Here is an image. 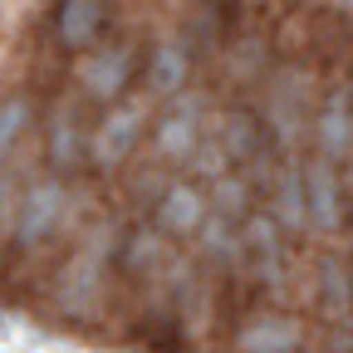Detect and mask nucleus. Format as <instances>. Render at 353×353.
Here are the masks:
<instances>
[{"instance_id":"obj_7","label":"nucleus","mask_w":353,"mask_h":353,"mask_svg":"<svg viewBox=\"0 0 353 353\" xmlns=\"http://www.w3.org/2000/svg\"><path fill=\"white\" fill-rule=\"evenodd\" d=\"M143 128H148L143 103H113V108L94 123V132H88V162H94L99 172H118L132 152H138Z\"/></svg>"},{"instance_id":"obj_10","label":"nucleus","mask_w":353,"mask_h":353,"mask_svg":"<svg viewBox=\"0 0 353 353\" xmlns=\"http://www.w3.org/2000/svg\"><path fill=\"white\" fill-rule=\"evenodd\" d=\"M206 216H211V201L196 182H167V192L152 206V226L172 241H192Z\"/></svg>"},{"instance_id":"obj_21","label":"nucleus","mask_w":353,"mask_h":353,"mask_svg":"<svg viewBox=\"0 0 353 353\" xmlns=\"http://www.w3.org/2000/svg\"><path fill=\"white\" fill-rule=\"evenodd\" d=\"M30 128V99H6L0 103V167H6Z\"/></svg>"},{"instance_id":"obj_3","label":"nucleus","mask_w":353,"mask_h":353,"mask_svg":"<svg viewBox=\"0 0 353 353\" xmlns=\"http://www.w3.org/2000/svg\"><path fill=\"white\" fill-rule=\"evenodd\" d=\"M309 113H314V79L304 69L275 74V83L260 99V128L280 143V152H299V138L309 132Z\"/></svg>"},{"instance_id":"obj_11","label":"nucleus","mask_w":353,"mask_h":353,"mask_svg":"<svg viewBox=\"0 0 353 353\" xmlns=\"http://www.w3.org/2000/svg\"><path fill=\"white\" fill-rule=\"evenodd\" d=\"M270 211L280 221L285 236H304L309 231V211H304V157L299 152H285V162L275 167V182H270Z\"/></svg>"},{"instance_id":"obj_23","label":"nucleus","mask_w":353,"mask_h":353,"mask_svg":"<svg viewBox=\"0 0 353 353\" xmlns=\"http://www.w3.org/2000/svg\"><path fill=\"white\" fill-rule=\"evenodd\" d=\"M187 167H192V172H201L206 182H216V176H226V172H231V157L221 152V143H216V138H211V143L201 138V148L192 152V162H187Z\"/></svg>"},{"instance_id":"obj_8","label":"nucleus","mask_w":353,"mask_h":353,"mask_svg":"<svg viewBox=\"0 0 353 353\" xmlns=\"http://www.w3.org/2000/svg\"><path fill=\"white\" fill-rule=\"evenodd\" d=\"M309 138H314V152L329 157L334 167L343 157H353V83H334L314 103V113H309Z\"/></svg>"},{"instance_id":"obj_2","label":"nucleus","mask_w":353,"mask_h":353,"mask_svg":"<svg viewBox=\"0 0 353 353\" xmlns=\"http://www.w3.org/2000/svg\"><path fill=\"white\" fill-rule=\"evenodd\" d=\"M69 216V187L64 176H25V187L15 196V211H10V226H6V241H10V255H34L44 241H50Z\"/></svg>"},{"instance_id":"obj_22","label":"nucleus","mask_w":353,"mask_h":353,"mask_svg":"<svg viewBox=\"0 0 353 353\" xmlns=\"http://www.w3.org/2000/svg\"><path fill=\"white\" fill-rule=\"evenodd\" d=\"M265 69V39H255V34H245L241 44H231L226 50V79H255Z\"/></svg>"},{"instance_id":"obj_24","label":"nucleus","mask_w":353,"mask_h":353,"mask_svg":"<svg viewBox=\"0 0 353 353\" xmlns=\"http://www.w3.org/2000/svg\"><path fill=\"white\" fill-rule=\"evenodd\" d=\"M25 187V182H20ZM20 187H15V176L0 167V226H10V211H15V196H20Z\"/></svg>"},{"instance_id":"obj_17","label":"nucleus","mask_w":353,"mask_h":353,"mask_svg":"<svg viewBox=\"0 0 353 353\" xmlns=\"http://www.w3.org/2000/svg\"><path fill=\"white\" fill-rule=\"evenodd\" d=\"M103 34V0H59L54 6V39L64 50L83 54Z\"/></svg>"},{"instance_id":"obj_25","label":"nucleus","mask_w":353,"mask_h":353,"mask_svg":"<svg viewBox=\"0 0 353 353\" xmlns=\"http://www.w3.org/2000/svg\"><path fill=\"white\" fill-rule=\"evenodd\" d=\"M324 353H353V324H334V334H329Z\"/></svg>"},{"instance_id":"obj_20","label":"nucleus","mask_w":353,"mask_h":353,"mask_svg":"<svg viewBox=\"0 0 353 353\" xmlns=\"http://www.w3.org/2000/svg\"><path fill=\"white\" fill-rule=\"evenodd\" d=\"M211 192H206V201H211V211L216 216H226V221H236V226H245V216L255 211V187L245 182L241 172H226V176H216V182H206Z\"/></svg>"},{"instance_id":"obj_6","label":"nucleus","mask_w":353,"mask_h":353,"mask_svg":"<svg viewBox=\"0 0 353 353\" xmlns=\"http://www.w3.org/2000/svg\"><path fill=\"white\" fill-rule=\"evenodd\" d=\"M201 123H206V99L182 88V94L172 99V108L157 118V128H152L157 162L162 167H187L192 152L201 148Z\"/></svg>"},{"instance_id":"obj_13","label":"nucleus","mask_w":353,"mask_h":353,"mask_svg":"<svg viewBox=\"0 0 353 353\" xmlns=\"http://www.w3.org/2000/svg\"><path fill=\"white\" fill-rule=\"evenodd\" d=\"M167 260H172V236H162L157 226H128L123 231V241H118V270L123 275L148 280Z\"/></svg>"},{"instance_id":"obj_14","label":"nucleus","mask_w":353,"mask_h":353,"mask_svg":"<svg viewBox=\"0 0 353 353\" xmlns=\"http://www.w3.org/2000/svg\"><path fill=\"white\" fill-rule=\"evenodd\" d=\"M143 83H148V94H157V99H176L192 83V50L182 39L152 44V54L143 64Z\"/></svg>"},{"instance_id":"obj_12","label":"nucleus","mask_w":353,"mask_h":353,"mask_svg":"<svg viewBox=\"0 0 353 353\" xmlns=\"http://www.w3.org/2000/svg\"><path fill=\"white\" fill-rule=\"evenodd\" d=\"M44 157H50L54 176H64V172L88 162V132H83V123H79V113L69 103H59L50 113V123H44Z\"/></svg>"},{"instance_id":"obj_9","label":"nucleus","mask_w":353,"mask_h":353,"mask_svg":"<svg viewBox=\"0 0 353 353\" xmlns=\"http://www.w3.org/2000/svg\"><path fill=\"white\" fill-rule=\"evenodd\" d=\"M304 211H309V231L334 236L343 226V187H339V167L329 157H309L304 162Z\"/></svg>"},{"instance_id":"obj_15","label":"nucleus","mask_w":353,"mask_h":353,"mask_svg":"<svg viewBox=\"0 0 353 353\" xmlns=\"http://www.w3.org/2000/svg\"><path fill=\"white\" fill-rule=\"evenodd\" d=\"M270 132L260 128V118L250 113V108H226L221 113V128H216V143H221V152H226L231 162H241V167H250L255 157H265V152H275L270 143Z\"/></svg>"},{"instance_id":"obj_16","label":"nucleus","mask_w":353,"mask_h":353,"mask_svg":"<svg viewBox=\"0 0 353 353\" xmlns=\"http://www.w3.org/2000/svg\"><path fill=\"white\" fill-rule=\"evenodd\" d=\"M299 339L304 329L290 314H250L236 329V353H294Z\"/></svg>"},{"instance_id":"obj_19","label":"nucleus","mask_w":353,"mask_h":353,"mask_svg":"<svg viewBox=\"0 0 353 353\" xmlns=\"http://www.w3.org/2000/svg\"><path fill=\"white\" fill-rule=\"evenodd\" d=\"M314 294H319V309L334 324H353V270H343L339 260H319Z\"/></svg>"},{"instance_id":"obj_26","label":"nucleus","mask_w":353,"mask_h":353,"mask_svg":"<svg viewBox=\"0 0 353 353\" xmlns=\"http://www.w3.org/2000/svg\"><path fill=\"white\" fill-rule=\"evenodd\" d=\"M0 334H10V319H6V314H0Z\"/></svg>"},{"instance_id":"obj_1","label":"nucleus","mask_w":353,"mask_h":353,"mask_svg":"<svg viewBox=\"0 0 353 353\" xmlns=\"http://www.w3.org/2000/svg\"><path fill=\"white\" fill-rule=\"evenodd\" d=\"M118 241H123L118 216H103L99 226L74 245V255L59 265V275L50 285V299H54L59 314H69V319L94 314V304L103 294V280H108V270L118 265Z\"/></svg>"},{"instance_id":"obj_4","label":"nucleus","mask_w":353,"mask_h":353,"mask_svg":"<svg viewBox=\"0 0 353 353\" xmlns=\"http://www.w3.org/2000/svg\"><path fill=\"white\" fill-rule=\"evenodd\" d=\"M138 79V59H132L128 44H94L83 50L74 64V88L94 103H113L123 99V88Z\"/></svg>"},{"instance_id":"obj_5","label":"nucleus","mask_w":353,"mask_h":353,"mask_svg":"<svg viewBox=\"0 0 353 353\" xmlns=\"http://www.w3.org/2000/svg\"><path fill=\"white\" fill-rule=\"evenodd\" d=\"M241 241H245V270H250V280H255L265 294H280L285 280H290L280 221H275L270 211H250L245 226H241Z\"/></svg>"},{"instance_id":"obj_18","label":"nucleus","mask_w":353,"mask_h":353,"mask_svg":"<svg viewBox=\"0 0 353 353\" xmlns=\"http://www.w3.org/2000/svg\"><path fill=\"white\" fill-rule=\"evenodd\" d=\"M192 241L201 245V255L216 265L221 275H236V270H245V241H241V226H236V221H226V216H216V211H211Z\"/></svg>"}]
</instances>
